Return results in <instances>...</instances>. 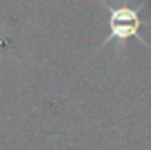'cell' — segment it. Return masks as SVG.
<instances>
[{
  "label": "cell",
  "mask_w": 151,
  "mask_h": 150,
  "mask_svg": "<svg viewBox=\"0 0 151 150\" xmlns=\"http://www.w3.org/2000/svg\"><path fill=\"white\" fill-rule=\"evenodd\" d=\"M107 11H109V37L102 42V46H106L107 42L111 41H119V42H125L127 39L130 37H137L141 42L142 39L139 37V27L142 25V21L139 20V11L137 9H132L128 5H123V7H111L107 5ZM100 46V48H102Z\"/></svg>",
  "instance_id": "6da1fadb"
}]
</instances>
